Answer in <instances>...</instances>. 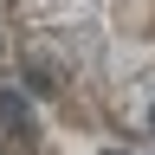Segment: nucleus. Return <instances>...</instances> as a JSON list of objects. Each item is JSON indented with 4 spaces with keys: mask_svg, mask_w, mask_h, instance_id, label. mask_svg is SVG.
Masks as SVG:
<instances>
[{
    "mask_svg": "<svg viewBox=\"0 0 155 155\" xmlns=\"http://www.w3.org/2000/svg\"><path fill=\"white\" fill-rule=\"evenodd\" d=\"M19 78L32 97L116 136H142L155 110V0H7Z\"/></svg>",
    "mask_w": 155,
    "mask_h": 155,
    "instance_id": "f257e3e1",
    "label": "nucleus"
}]
</instances>
